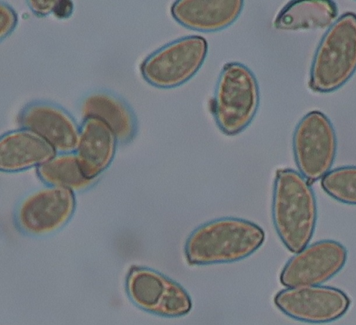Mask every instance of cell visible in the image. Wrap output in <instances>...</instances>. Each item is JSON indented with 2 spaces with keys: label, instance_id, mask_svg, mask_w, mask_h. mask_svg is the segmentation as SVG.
Masks as SVG:
<instances>
[{
  "label": "cell",
  "instance_id": "7a4b0ae2",
  "mask_svg": "<svg viewBox=\"0 0 356 325\" xmlns=\"http://www.w3.org/2000/svg\"><path fill=\"white\" fill-rule=\"evenodd\" d=\"M264 239L265 233L257 224L223 217L196 228L186 240L184 253L193 265L233 262L252 254Z\"/></svg>",
  "mask_w": 356,
  "mask_h": 325
},
{
  "label": "cell",
  "instance_id": "ba28073f",
  "mask_svg": "<svg viewBox=\"0 0 356 325\" xmlns=\"http://www.w3.org/2000/svg\"><path fill=\"white\" fill-rule=\"evenodd\" d=\"M275 306L286 315L310 324H324L342 317L350 305L342 290L322 285L287 288L275 297Z\"/></svg>",
  "mask_w": 356,
  "mask_h": 325
},
{
  "label": "cell",
  "instance_id": "d6986e66",
  "mask_svg": "<svg viewBox=\"0 0 356 325\" xmlns=\"http://www.w3.org/2000/svg\"><path fill=\"white\" fill-rule=\"evenodd\" d=\"M17 16L15 11L7 3H0V38L2 40L15 28Z\"/></svg>",
  "mask_w": 356,
  "mask_h": 325
},
{
  "label": "cell",
  "instance_id": "2e32d148",
  "mask_svg": "<svg viewBox=\"0 0 356 325\" xmlns=\"http://www.w3.org/2000/svg\"><path fill=\"white\" fill-rule=\"evenodd\" d=\"M337 13L332 1H292L280 11L274 26L285 31L324 28L332 24Z\"/></svg>",
  "mask_w": 356,
  "mask_h": 325
},
{
  "label": "cell",
  "instance_id": "44dd1931",
  "mask_svg": "<svg viewBox=\"0 0 356 325\" xmlns=\"http://www.w3.org/2000/svg\"><path fill=\"white\" fill-rule=\"evenodd\" d=\"M73 10L74 4L71 1L56 0L53 13L57 18L64 19L72 15Z\"/></svg>",
  "mask_w": 356,
  "mask_h": 325
},
{
  "label": "cell",
  "instance_id": "30bf717a",
  "mask_svg": "<svg viewBox=\"0 0 356 325\" xmlns=\"http://www.w3.org/2000/svg\"><path fill=\"white\" fill-rule=\"evenodd\" d=\"M73 191L58 186L40 189L26 197L19 206L20 228L32 235H44L61 228L75 207Z\"/></svg>",
  "mask_w": 356,
  "mask_h": 325
},
{
  "label": "cell",
  "instance_id": "277c9868",
  "mask_svg": "<svg viewBox=\"0 0 356 325\" xmlns=\"http://www.w3.org/2000/svg\"><path fill=\"white\" fill-rule=\"evenodd\" d=\"M356 72V14L341 15L328 28L315 52L309 81L314 92H331Z\"/></svg>",
  "mask_w": 356,
  "mask_h": 325
},
{
  "label": "cell",
  "instance_id": "8992f818",
  "mask_svg": "<svg viewBox=\"0 0 356 325\" xmlns=\"http://www.w3.org/2000/svg\"><path fill=\"white\" fill-rule=\"evenodd\" d=\"M292 144L300 173L309 183L330 172L337 143L332 124L324 113L312 110L306 114L294 130Z\"/></svg>",
  "mask_w": 356,
  "mask_h": 325
},
{
  "label": "cell",
  "instance_id": "3957f363",
  "mask_svg": "<svg viewBox=\"0 0 356 325\" xmlns=\"http://www.w3.org/2000/svg\"><path fill=\"white\" fill-rule=\"evenodd\" d=\"M260 101L257 79L252 70L238 62L226 63L218 78L210 110L219 129L235 135L252 122Z\"/></svg>",
  "mask_w": 356,
  "mask_h": 325
},
{
  "label": "cell",
  "instance_id": "5bb4252c",
  "mask_svg": "<svg viewBox=\"0 0 356 325\" xmlns=\"http://www.w3.org/2000/svg\"><path fill=\"white\" fill-rule=\"evenodd\" d=\"M56 150L35 133L26 129L10 131L0 140V168L16 172L40 166L54 158Z\"/></svg>",
  "mask_w": 356,
  "mask_h": 325
},
{
  "label": "cell",
  "instance_id": "6da1fadb",
  "mask_svg": "<svg viewBox=\"0 0 356 325\" xmlns=\"http://www.w3.org/2000/svg\"><path fill=\"white\" fill-rule=\"evenodd\" d=\"M272 214L275 230L290 251L297 253L308 245L316 224V201L311 183L298 172H276Z\"/></svg>",
  "mask_w": 356,
  "mask_h": 325
},
{
  "label": "cell",
  "instance_id": "e0dca14e",
  "mask_svg": "<svg viewBox=\"0 0 356 325\" xmlns=\"http://www.w3.org/2000/svg\"><path fill=\"white\" fill-rule=\"evenodd\" d=\"M40 178L52 186L72 191L83 190L92 184L81 167L76 153H63L38 167Z\"/></svg>",
  "mask_w": 356,
  "mask_h": 325
},
{
  "label": "cell",
  "instance_id": "9c48e42d",
  "mask_svg": "<svg viewBox=\"0 0 356 325\" xmlns=\"http://www.w3.org/2000/svg\"><path fill=\"white\" fill-rule=\"evenodd\" d=\"M347 251L341 243L324 240L307 246L285 265L280 282L287 288L320 285L343 267Z\"/></svg>",
  "mask_w": 356,
  "mask_h": 325
},
{
  "label": "cell",
  "instance_id": "8fae6325",
  "mask_svg": "<svg viewBox=\"0 0 356 325\" xmlns=\"http://www.w3.org/2000/svg\"><path fill=\"white\" fill-rule=\"evenodd\" d=\"M19 123L45 140L56 151L72 153L76 149L80 130L74 118L61 107L45 101L24 106Z\"/></svg>",
  "mask_w": 356,
  "mask_h": 325
},
{
  "label": "cell",
  "instance_id": "9a60e30c",
  "mask_svg": "<svg viewBox=\"0 0 356 325\" xmlns=\"http://www.w3.org/2000/svg\"><path fill=\"white\" fill-rule=\"evenodd\" d=\"M80 108L83 118L100 119L120 142H128L134 137L136 130L135 115L127 103L116 95L106 91L91 92L84 97Z\"/></svg>",
  "mask_w": 356,
  "mask_h": 325
},
{
  "label": "cell",
  "instance_id": "5b68a950",
  "mask_svg": "<svg viewBox=\"0 0 356 325\" xmlns=\"http://www.w3.org/2000/svg\"><path fill=\"white\" fill-rule=\"evenodd\" d=\"M208 43L200 35L170 42L149 55L140 65L143 78L154 87L170 89L189 81L202 66Z\"/></svg>",
  "mask_w": 356,
  "mask_h": 325
},
{
  "label": "cell",
  "instance_id": "ffe728a7",
  "mask_svg": "<svg viewBox=\"0 0 356 325\" xmlns=\"http://www.w3.org/2000/svg\"><path fill=\"white\" fill-rule=\"evenodd\" d=\"M56 0H30L27 4L31 10L39 16H46L53 12Z\"/></svg>",
  "mask_w": 356,
  "mask_h": 325
},
{
  "label": "cell",
  "instance_id": "7c38bea8",
  "mask_svg": "<svg viewBox=\"0 0 356 325\" xmlns=\"http://www.w3.org/2000/svg\"><path fill=\"white\" fill-rule=\"evenodd\" d=\"M241 0H179L171 15L182 26L200 31L215 32L232 24L244 5Z\"/></svg>",
  "mask_w": 356,
  "mask_h": 325
},
{
  "label": "cell",
  "instance_id": "ac0fdd59",
  "mask_svg": "<svg viewBox=\"0 0 356 325\" xmlns=\"http://www.w3.org/2000/svg\"><path fill=\"white\" fill-rule=\"evenodd\" d=\"M321 187L337 201L356 205V166H344L330 171L322 178Z\"/></svg>",
  "mask_w": 356,
  "mask_h": 325
},
{
  "label": "cell",
  "instance_id": "52a82bcc",
  "mask_svg": "<svg viewBox=\"0 0 356 325\" xmlns=\"http://www.w3.org/2000/svg\"><path fill=\"white\" fill-rule=\"evenodd\" d=\"M126 288L138 307L158 316L179 317L192 308L191 297L180 284L149 268L132 267L127 277Z\"/></svg>",
  "mask_w": 356,
  "mask_h": 325
},
{
  "label": "cell",
  "instance_id": "4fadbf2b",
  "mask_svg": "<svg viewBox=\"0 0 356 325\" xmlns=\"http://www.w3.org/2000/svg\"><path fill=\"white\" fill-rule=\"evenodd\" d=\"M117 138L111 128L95 117H86L80 128L76 155L85 176L93 180L109 165Z\"/></svg>",
  "mask_w": 356,
  "mask_h": 325
}]
</instances>
